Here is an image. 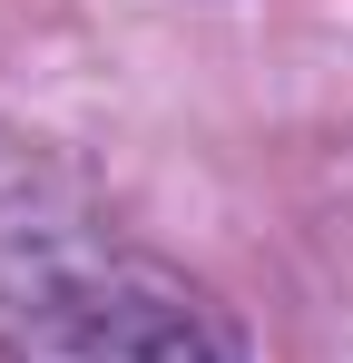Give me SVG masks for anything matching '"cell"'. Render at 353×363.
Masks as SVG:
<instances>
[{"mask_svg":"<svg viewBox=\"0 0 353 363\" xmlns=\"http://www.w3.org/2000/svg\"><path fill=\"white\" fill-rule=\"evenodd\" d=\"M0 354L10 363H255L226 304L157 245H138L30 138H0Z\"/></svg>","mask_w":353,"mask_h":363,"instance_id":"cell-1","label":"cell"}]
</instances>
